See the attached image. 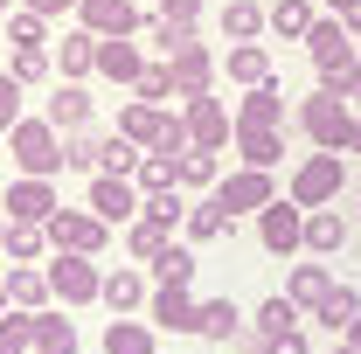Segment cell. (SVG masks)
Returning <instances> with one entry per match:
<instances>
[{
  "mask_svg": "<svg viewBox=\"0 0 361 354\" xmlns=\"http://www.w3.org/2000/svg\"><path fill=\"white\" fill-rule=\"evenodd\" d=\"M7 146H14V160H21L35 181L56 174V167H70V146H56V126H49V118H35V126H14V133H7Z\"/></svg>",
  "mask_w": 361,
  "mask_h": 354,
  "instance_id": "6da1fadb",
  "label": "cell"
},
{
  "mask_svg": "<svg viewBox=\"0 0 361 354\" xmlns=\"http://www.w3.org/2000/svg\"><path fill=\"white\" fill-rule=\"evenodd\" d=\"M299 126H306V139H313L319 153H341V146H348V126H355V118H348V104H341L334 90H319V97H306Z\"/></svg>",
  "mask_w": 361,
  "mask_h": 354,
  "instance_id": "7a4b0ae2",
  "label": "cell"
},
{
  "mask_svg": "<svg viewBox=\"0 0 361 354\" xmlns=\"http://www.w3.org/2000/svg\"><path fill=\"white\" fill-rule=\"evenodd\" d=\"M257 236H264L271 257H285V250H299L306 243V216H299V202H271L264 222H257Z\"/></svg>",
  "mask_w": 361,
  "mask_h": 354,
  "instance_id": "3957f363",
  "label": "cell"
},
{
  "mask_svg": "<svg viewBox=\"0 0 361 354\" xmlns=\"http://www.w3.org/2000/svg\"><path fill=\"white\" fill-rule=\"evenodd\" d=\"M334 188H341V153H319V160H306V167H299V181H292V202H299V209H319Z\"/></svg>",
  "mask_w": 361,
  "mask_h": 354,
  "instance_id": "277c9868",
  "label": "cell"
},
{
  "mask_svg": "<svg viewBox=\"0 0 361 354\" xmlns=\"http://www.w3.org/2000/svg\"><path fill=\"white\" fill-rule=\"evenodd\" d=\"M209 77H216L209 49H202L195 35H188V42L174 49V90H180V97H202V90H209Z\"/></svg>",
  "mask_w": 361,
  "mask_h": 354,
  "instance_id": "5b68a950",
  "label": "cell"
},
{
  "mask_svg": "<svg viewBox=\"0 0 361 354\" xmlns=\"http://www.w3.org/2000/svg\"><path fill=\"white\" fill-rule=\"evenodd\" d=\"M77 14H84V28H90V35H104V42H111V35H133V28H139L133 0H84Z\"/></svg>",
  "mask_w": 361,
  "mask_h": 354,
  "instance_id": "8992f818",
  "label": "cell"
},
{
  "mask_svg": "<svg viewBox=\"0 0 361 354\" xmlns=\"http://www.w3.org/2000/svg\"><path fill=\"white\" fill-rule=\"evenodd\" d=\"M216 202H223L229 216H236V209H271V174H264V167H250V174L223 181V188H216Z\"/></svg>",
  "mask_w": 361,
  "mask_h": 354,
  "instance_id": "52a82bcc",
  "label": "cell"
},
{
  "mask_svg": "<svg viewBox=\"0 0 361 354\" xmlns=\"http://www.w3.org/2000/svg\"><path fill=\"white\" fill-rule=\"evenodd\" d=\"M188 133H195V146H223L229 139V118H223V104L202 90V97H188Z\"/></svg>",
  "mask_w": 361,
  "mask_h": 354,
  "instance_id": "ba28073f",
  "label": "cell"
},
{
  "mask_svg": "<svg viewBox=\"0 0 361 354\" xmlns=\"http://www.w3.org/2000/svg\"><path fill=\"white\" fill-rule=\"evenodd\" d=\"M7 216H14V222H56V195H49L42 181L28 174L14 195H7Z\"/></svg>",
  "mask_w": 361,
  "mask_h": 354,
  "instance_id": "9c48e42d",
  "label": "cell"
},
{
  "mask_svg": "<svg viewBox=\"0 0 361 354\" xmlns=\"http://www.w3.org/2000/svg\"><path fill=\"white\" fill-rule=\"evenodd\" d=\"M97 222H104V216H56V222H49V236H56L63 250H77V257H90V250L104 243V229H97Z\"/></svg>",
  "mask_w": 361,
  "mask_h": 354,
  "instance_id": "30bf717a",
  "label": "cell"
},
{
  "mask_svg": "<svg viewBox=\"0 0 361 354\" xmlns=\"http://www.w3.org/2000/svg\"><path fill=\"white\" fill-rule=\"evenodd\" d=\"M90 111H97V104H90V90H84V84H63L56 97H49V126H70V133H84Z\"/></svg>",
  "mask_w": 361,
  "mask_h": 354,
  "instance_id": "8fae6325",
  "label": "cell"
},
{
  "mask_svg": "<svg viewBox=\"0 0 361 354\" xmlns=\"http://www.w3.org/2000/svg\"><path fill=\"white\" fill-rule=\"evenodd\" d=\"M90 209H97L104 222H126V216H133L139 202H133V188H126V174H97V188H90Z\"/></svg>",
  "mask_w": 361,
  "mask_h": 354,
  "instance_id": "7c38bea8",
  "label": "cell"
},
{
  "mask_svg": "<svg viewBox=\"0 0 361 354\" xmlns=\"http://www.w3.org/2000/svg\"><path fill=\"white\" fill-rule=\"evenodd\" d=\"M49 285H56L63 299H104V278H97V271L84 264V257H63V264H56V278H49Z\"/></svg>",
  "mask_w": 361,
  "mask_h": 354,
  "instance_id": "4fadbf2b",
  "label": "cell"
},
{
  "mask_svg": "<svg viewBox=\"0 0 361 354\" xmlns=\"http://www.w3.org/2000/svg\"><path fill=\"white\" fill-rule=\"evenodd\" d=\"M167 126H174V118H167L160 104H133V111H118V133L133 139V146H160Z\"/></svg>",
  "mask_w": 361,
  "mask_h": 354,
  "instance_id": "5bb4252c",
  "label": "cell"
},
{
  "mask_svg": "<svg viewBox=\"0 0 361 354\" xmlns=\"http://www.w3.org/2000/svg\"><path fill=\"white\" fill-rule=\"evenodd\" d=\"M97 70H104V77H118V84H139V70H146V63H139V49L126 42V35H111V42H97Z\"/></svg>",
  "mask_w": 361,
  "mask_h": 354,
  "instance_id": "9a60e30c",
  "label": "cell"
},
{
  "mask_svg": "<svg viewBox=\"0 0 361 354\" xmlns=\"http://www.w3.org/2000/svg\"><path fill=\"white\" fill-rule=\"evenodd\" d=\"M306 49H313V63H341V56H348V21H341V14H334V21H313V35H306Z\"/></svg>",
  "mask_w": 361,
  "mask_h": 354,
  "instance_id": "2e32d148",
  "label": "cell"
},
{
  "mask_svg": "<svg viewBox=\"0 0 361 354\" xmlns=\"http://www.w3.org/2000/svg\"><path fill=\"white\" fill-rule=\"evenodd\" d=\"M285 118V90L278 84H250V97H243V126H278Z\"/></svg>",
  "mask_w": 361,
  "mask_h": 354,
  "instance_id": "e0dca14e",
  "label": "cell"
},
{
  "mask_svg": "<svg viewBox=\"0 0 361 354\" xmlns=\"http://www.w3.org/2000/svg\"><path fill=\"white\" fill-rule=\"evenodd\" d=\"M153 319H160V326H174V334H195V306H188V285H167V292L153 299Z\"/></svg>",
  "mask_w": 361,
  "mask_h": 354,
  "instance_id": "ac0fdd59",
  "label": "cell"
},
{
  "mask_svg": "<svg viewBox=\"0 0 361 354\" xmlns=\"http://www.w3.org/2000/svg\"><path fill=\"white\" fill-rule=\"evenodd\" d=\"M229 77H236V84H271V56L257 42H236L229 49Z\"/></svg>",
  "mask_w": 361,
  "mask_h": 354,
  "instance_id": "d6986e66",
  "label": "cell"
},
{
  "mask_svg": "<svg viewBox=\"0 0 361 354\" xmlns=\"http://www.w3.org/2000/svg\"><path fill=\"white\" fill-rule=\"evenodd\" d=\"M341 243H348V222H341V216H326V209H319V216H306V250L334 257Z\"/></svg>",
  "mask_w": 361,
  "mask_h": 354,
  "instance_id": "ffe728a7",
  "label": "cell"
},
{
  "mask_svg": "<svg viewBox=\"0 0 361 354\" xmlns=\"http://www.w3.org/2000/svg\"><path fill=\"white\" fill-rule=\"evenodd\" d=\"M243 319H236V306L229 299H209V306H195V334H209V341H229Z\"/></svg>",
  "mask_w": 361,
  "mask_h": 354,
  "instance_id": "44dd1931",
  "label": "cell"
},
{
  "mask_svg": "<svg viewBox=\"0 0 361 354\" xmlns=\"http://www.w3.org/2000/svg\"><path fill=\"white\" fill-rule=\"evenodd\" d=\"M264 21H271V14L257 7V0H229V7H223V35H236V42H250Z\"/></svg>",
  "mask_w": 361,
  "mask_h": 354,
  "instance_id": "7402d4cb",
  "label": "cell"
},
{
  "mask_svg": "<svg viewBox=\"0 0 361 354\" xmlns=\"http://www.w3.org/2000/svg\"><path fill=\"white\" fill-rule=\"evenodd\" d=\"M326 292H334V278H326L319 264H299V271H292V292H285V299H292V306H319Z\"/></svg>",
  "mask_w": 361,
  "mask_h": 354,
  "instance_id": "603a6c76",
  "label": "cell"
},
{
  "mask_svg": "<svg viewBox=\"0 0 361 354\" xmlns=\"http://www.w3.org/2000/svg\"><path fill=\"white\" fill-rule=\"evenodd\" d=\"M319 319H326L334 334H348V326H355V319H361V299H355V292H348V285H334V292L319 299Z\"/></svg>",
  "mask_w": 361,
  "mask_h": 354,
  "instance_id": "cb8c5ba5",
  "label": "cell"
},
{
  "mask_svg": "<svg viewBox=\"0 0 361 354\" xmlns=\"http://www.w3.org/2000/svg\"><path fill=\"white\" fill-rule=\"evenodd\" d=\"M271 28L292 35V42H306V35H313V7H306V0H278V7H271Z\"/></svg>",
  "mask_w": 361,
  "mask_h": 354,
  "instance_id": "d4e9b609",
  "label": "cell"
},
{
  "mask_svg": "<svg viewBox=\"0 0 361 354\" xmlns=\"http://www.w3.org/2000/svg\"><path fill=\"white\" fill-rule=\"evenodd\" d=\"M174 181H180L174 153H146V160H139V188H146V195H160V188H174Z\"/></svg>",
  "mask_w": 361,
  "mask_h": 354,
  "instance_id": "484cf974",
  "label": "cell"
},
{
  "mask_svg": "<svg viewBox=\"0 0 361 354\" xmlns=\"http://www.w3.org/2000/svg\"><path fill=\"white\" fill-rule=\"evenodd\" d=\"M97 42H104V35H90V28H77V35L63 42V77H84L90 63H97Z\"/></svg>",
  "mask_w": 361,
  "mask_h": 354,
  "instance_id": "4316f807",
  "label": "cell"
},
{
  "mask_svg": "<svg viewBox=\"0 0 361 354\" xmlns=\"http://www.w3.org/2000/svg\"><path fill=\"white\" fill-rule=\"evenodd\" d=\"M278 153H285V146H278L271 126H243V160H250V167H278Z\"/></svg>",
  "mask_w": 361,
  "mask_h": 354,
  "instance_id": "83f0119b",
  "label": "cell"
},
{
  "mask_svg": "<svg viewBox=\"0 0 361 354\" xmlns=\"http://www.w3.org/2000/svg\"><path fill=\"white\" fill-rule=\"evenodd\" d=\"M133 250L146 257V264H160V257L174 250V243H167V222H160V216H146V222L133 229Z\"/></svg>",
  "mask_w": 361,
  "mask_h": 354,
  "instance_id": "f1b7e54d",
  "label": "cell"
},
{
  "mask_svg": "<svg viewBox=\"0 0 361 354\" xmlns=\"http://www.w3.org/2000/svg\"><path fill=\"white\" fill-rule=\"evenodd\" d=\"M35 348H42V354H77L70 319H35Z\"/></svg>",
  "mask_w": 361,
  "mask_h": 354,
  "instance_id": "f546056e",
  "label": "cell"
},
{
  "mask_svg": "<svg viewBox=\"0 0 361 354\" xmlns=\"http://www.w3.org/2000/svg\"><path fill=\"white\" fill-rule=\"evenodd\" d=\"M195 250H167V257H160V264H153V278H160V285H195Z\"/></svg>",
  "mask_w": 361,
  "mask_h": 354,
  "instance_id": "4dcf8cb0",
  "label": "cell"
},
{
  "mask_svg": "<svg viewBox=\"0 0 361 354\" xmlns=\"http://www.w3.org/2000/svg\"><path fill=\"white\" fill-rule=\"evenodd\" d=\"M180 181H195V188L216 181V146H188V153H180Z\"/></svg>",
  "mask_w": 361,
  "mask_h": 354,
  "instance_id": "1f68e13d",
  "label": "cell"
},
{
  "mask_svg": "<svg viewBox=\"0 0 361 354\" xmlns=\"http://www.w3.org/2000/svg\"><path fill=\"white\" fill-rule=\"evenodd\" d=\"M160 97H180L174 90V63H167V70H139V104H160Z\"/></svg>",
  "mask_w": 361,
  "mask_h": 354,
  "instance_id": "d6a6232c",
  "label": "cell"
},
{
  "mask_svg": "<svg viewBox=\"0 0 361 354\" xmlns=\"http://www.w3.org/2000/svg\"><path fill=\"white\" fill-rule=\"evenodd\" d=\"M188 229H195V236H223L229 209H223V202H202V209H188Z\"/></svg>",
  "mask_w": 361,
  "mask_h": 354,
  "instance_id": "836d02e7",
  "label": "cell"
},
{
  "mask_svg": "<svg viewBox=\"0 0 361 354\" xmlns=\"http://www.w3.org/2000/svg\"><path fill=\"white\" fill-rule=\"evenodd\" d=\"M104 348H111V354H153V341H146V326H118V319H111Z\"/></svg>",
  "mask_w": 361,
  "mask_h": 354,
  "instance_id": "e575fe53",
  "label": "cell"
},
{
  "mask_svg": "<svg viewBox=\"0 0 361 354\" xmlns=\"http://www.w3.org/2000/svg\"><path fill=\"white\" fill-rule=\"evenodd\" d=\"M28 341H35V319H28V312H14V319H0V354H21Z\"/></svg>",
  "mask_w": 361,
  "mask_h": 354,
  "instance_id": "d590c367",
  "label": "cell"
},
{
  "mask_svg": "<svg viewBox=\"0 0 361 354\" xmlns=\"http://www.w3.org/2000/svg\"><path fill=\"white\" fill-rule=\"evenodd\" d=\"M7 35H14V49H42V14H35V7H21V14L7 21Z\"/></svg>",
  "mask_w": 361,
  "mask_h": 354,
  "instance_id": "8d00e7d4",
  "label": "cell"
},
{
  "mask_svg": "<svg viewBox=\"0 0 361 354\" xmlns=\"http://www.w3.org/2000/svg\"><path fill=\"white\" fill-rule=\"evenodd\" d=\"M139 292H146V285H139L133 271H118V278H104V306H118V312H126V306H139Z\"/></svg>",
  "mask_w": 361,
  "mask_h": 354,
  "instance_id": "74e56055",
  "label": "cell"
},
{
  "mask_svg": "<svg viewBox=\"0 0 361 354\" xmlns=\"http://www.w3.org/2000/svg\"><path fill=\"white\" fill-rule=\"evenodd\" d=\"M292 319H299L292 299H264V312H257V326H264V334H292Z\"/></svg>",
  "mask_w": 361,
  "mask_h": 354,
  "instance_id": "f35d334b",
  "label": "cell"
},
{
  "mask_svg": "<svg viewBox=\"0 0 361 354\" xmlns=\"http://www.w3.org/2000/svg\"><path fill=\"white\" fill-rule=\"evenodd\" d=\"M42 250V222H14L7 229V257H35Z\"/></svg>",
  "mask_w": 361,
  "mask_h": 354,
  "instance_id": "ab89813d",
  "label": "cell"
},
{
  "mask_svg": "<svg viewBox=\"0 0 361 354\" xmlns=\"http://www.w3.org/2000/svg\"><path fill=\"white\" fill-rule=\"evenodd\" d=\"M0 126H7V133L21 126V77H14V70L0 77Z\"/></svg>",
  "mask_w": 361,
  "mask_h": 354,
  "instance_id": "60d3db41",
  "label": "cell"
},
{
  "mask_svg": "<svg viewBox=\"0 0 361 354\" xmlns=\"http://www.w3.org/2000/svg\"><path fill=\"white\" fill-rule=\"evenodd\" d=\"M126 167H139V153H133V139L118 133V139H104V174H126Z\"/></svg>",
  "mask_w": 361,
  "mask_h": 354,
  "instance_id": "b9f144b4",
  "label": "cell"
},
{
  "mask_svg": "<svg viewBox=\"0 0 361 354\" xmlns=\"http://www.w3.org/2000/svg\"><path fill=\"white\" fill-rule=\"evenodd\" d=\"M70 167H104V139L77 133V139H70Z\"/></svg>",
  "mask_w": 361,
  "mask_h": 354,
  "instance_id": "7bdbcfd3",
  "label": "cell"
},
{
  "mask_svg": "<svg viewBox=\"0 0 361 354\" xmlns=\"http://www.w3.org/2000/svg\"><path fill=\"white\" fill-rule=\"evenodd\" d=\"M7 292H14L21 306H35V299H42L49 285H42V278H35V271H14V278H7Z\"/></svg>",
  "mask_w": 361,
  "mask_h": 354,
  "instance_id": "ee69618b",
  "label": "cell"
},
{
  "mask_svg": "<svg viewBox=\"0 0 361 354\" xmlns=\"http://www.w3.org/2000/svg\"><path fill=\"white\" fill-rule=\"evenodd\" d=\"M42 70H49V56H42V49H14V77H21V84H35Z\"/></svg>",
  "mask_w": 361,
  "mask_h": 354,
  "instance_id": "f6af8a7d",
  "label": "cell"
},
{
  "mask_svg": "<svg viewBox=\"0 0 361 354\" xmlns=\"http://www.w3.org/2000/svg\"><path fill=\"white\" fill-rule=\"evenodd\" d=\"M146 216L174 222V216H180V195H174V188H160V195H146Z\"/></svg>",
  "mask_w": 361,
  "mask_h": 354,
  "instance_id": "bcb514c9",
  "label": "cell"
},
{
  "mask_svg": "<svg viewBox=\"0 0 361 354\" xmlns=\"http://www.w3.org/2000/svg\"><path fill=\"white\" fill-rule=\"evenodd\" d=\"M160 14L180 21V28H195V14H202V0H160Z\"/></svg>",
  "mask_w": 361,
  "mask_h": 354,
  "instance_id": "7dc6e473",
  "label": "cell"
},
{
  "mask_svg": "<svg viewBox=\"0 0 361 354\" xmlns=\"http://www.w3.org/2000/svg\"><path fill=\"white\" fill-rule=\"evenodd\" d=\"M264 354H306V334H299V326H292V334H271Z\"/></svg>",
  "mask_w": 361,
  "mask_h": 354,
  "instance_id": "c3c4849f",
  "label": "cell"
},
{
  "mask_svg": "<svg viewBox=\"0 0 361 354\" xmlns=\"http://www.w3.org/2000/svg\"><path fill=\"white\" fill-rule=\"evenodd\" d=\"M35 14H63V7H84V0H28Z\"/></svg>",
  "mask_w": 361,
  "mask_h": 354,
  "instance_id": "681fc988",
  "label": "cell"
},
{
  "mask_svg": "<svg viewBox=\"0 0 361 354\" xmlns=\"http://www.w3.org/2000/svg\"><path fill=\"white\" fill-rule=\"evenodd\" d=\"M341 21H348V28L361 35V0H341Z\"/></svg>",
  "mask_w": 361,
  "mask_h": 354,
  "instance_id": "f907efd6",
  "label": "cell"
},
{
  "mask_svg": "<svg viewBox=\"0 0 361 354\" xmlns=\"http://www.w3.org/2000/svg\"><path fill=\"white\" fill-rule=\"evenodd\" d=\"M348 146H355V153H361V118H355V126H348Z\"/></svg>",
  "mask_w": 361,
  "mask_h": 354,
  "instance_id": "816d5d0a",
  "label": "cell"
},
{
  "mask_svg": "<svg viewBox=\"0 0 361 354\" xmlns=\"http://www.w3.org/2000/svg\"><path fill=\"white\" fill-rule=\"evenodd\" d=\"M334 354H361V348H334Z\"/></svg>",
  "mask_w": 361,
  "mask_h": 354,
  "instance_id": "f5cc1de1",
  "label": "cell"
},
{
  "mask_svg": "<svg viewBox=\"0 0 361 354\" xmlns=\"http://www.w3.org/2000/svg\"><path fill=\"white\" fill-rule=\"evenodd\" d=\"M326 7H334V14H341V0H326Z\"/></svg>",
  "mask_w": 361,
  "mask_h": 354,
  "instance_id": "db71d44e",
  "label": "cell"
},
{
  "mask_svg": "<svg viewBox=\"0 0 361 354\" xmlns=\"http://www.w3.org/2000/svg\"><path fill=\"white\" fill-rule=\"evenodd\" d=\"M0 250H7V229H0Z\"/></svg>",
  "mask_w": 361,
  "mask_h": 354,
  "instance_id": "11a10c76",
  "label": "cell"
},
{
  "mask_svg": "<svg viewBox=\"0 0 361 354\" xmlns=\"http://www.w3.org/2000/svg\"><path fill=\"white\" fill-rule=\"evenodd\" d=\"M0 14H7V0H0Z\"/></svg>",
  "mask_w": 361,
  "mask_h": 354,
  "instance_id": "9f6ffc18",
  "label": "cell"
},
{
  "mask_svg": "<svg viewBox=\"0 0 361 354\" xmlns=\"http://www.w3.org/2000/svg\"><path fill=\"white\" fill-rule=\"evenodd\" d=\"M355 97H361V84H355Z\"/></svg>",
  "mask_w": 361,
  "mask_h": 354,
  "instance_id": "6f0895ef",
  "label": "cell"
},
{
  "mask_svg": "<svg viewBox=\"0 0 361 354\" xmlns=\"http://www.w3.org/2000/svg\"><path fill=\"white\" fill-rule=\"evenodd\" d=\"M0 299H7V292H0Z\"/></svg>",
  "mask_w": 361,
  "mask_h": 354,
  "instance_id": "680465c9",
  "label": "cell"
},
{
  "mask_svg": "<svg viewBox=\"0 0 361 354\" xmlns=\"http://www.w3.org/2000/svg\"><path fill=\"white\" fill-rule=\"evenodd\" d=\"M355 56H361V49H355Z\"/></svg>",
  "mask_w": 361,
  "mask_h": 354,
  "instance_id": "91938a15",
  "label": "cell"
}]
</instances>
